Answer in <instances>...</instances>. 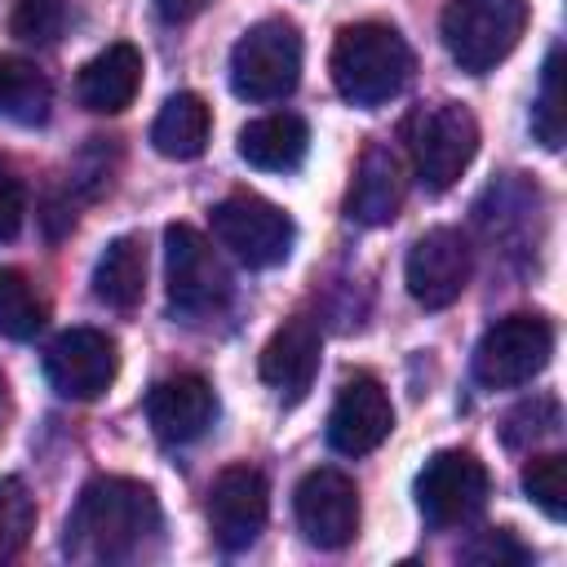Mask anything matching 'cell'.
I'll list each match as a JSON object with an SVG mask.
<instances>
[{
    "label": "cell",
    "instance_id": "obj_17",
    "mask_svg": "<svg viewBox=\"0 0 567 567\" xmlns=\"http://www.w3.org/2000/svg\"><path fill=\"white\" fill-rule=\"evenodd\" d=\"M403 190H408L403 159H399L385 142H368L363 155H359L350 195H346V213H350L359 226H385V221L399 217Z\"/></svg>",
    "mask_w": 567,
    "mask_h": 567
},
{
    "label": "cell",
    "instance_id": "obj_3",
    "mask_svg": "<svg viewBox=\"0 0 567 567\" xmlns=\"http://www.w3.org/2000/svg\"><path fill=\"white\" fill-rule=\"evenodd\" d=\"M443 44L470 75L492 71L514 53L527 31V0H452L443 9Z\"/></svg>",
    "mask_w": 567,
    "mask_h": 567
},
{
    "label": "cell",
    "instance_id": "obj_20",
    "mask_svg": "<svg viewBox=\"0 0 567 567\" xmlns=\"http://www.w3.org/2000/svg\"><path fill=\"white\" fill-rule=\"evenodd\" d=\"M208 133H213V111L199 93H173L155 124H151V146L164 155V159H195L204 155L208 146Z\"/></svg>",
    "mask_w": 567,
    "mask_h": 567
},
{
    "label": "cell",
    "instance_id": "obj_7",
    "mask_svg": "<svg viewBox=\"0 0 567 567\" xmlns=\"http://www.w3.org/2000/svg\"><path fill=\"white\" fill-rule=\"evenodd\" d=\"M208 217H213V239L248 270H270L292 252V239H297L292 217L252 190L226 195Z\"/></svg>",
    "mask_w": 567,
    "mask_h": 567
},
{
    "label": "cell",
    "instance_id": "obj_22",
    "mask_svg": "<svg viewBox=\"0 0 567 567\" xmlns=\"http://www.w3.org/2000/svg\"><path fill=\"white\" fill-rule=\"evenodd\" d=\"M49 106H53L49 80L22 58H0V120L35 128L49 120Z\"/></svg>",
    "mask_w": 567,
    "mask_h": 567
},
{
    "label": "cell",
    "instance_id": "obj_9",
    "mask_svg": "<svg viewBox=\"0 0 567 567\" xmlns=\"http://www.w3.org/2000/svg\"><path fill=\"white\" fill-rule=\"evenodd\" d=\"M487 470L474 452H434L416 474V505L434 527H461L487 505Z\"/></svg>",
    "mask_w": 567,
    "mask_h": 567
},
{
    "label": "cell",
    "instance_id": "obj_4",
    "mask_svg": "<svg viewBox=\"0 0 567 567\" xmlns=\"http://www.w3.org/2000/svg\"><path fill=\"white\" fill-rule=\"evenodd\" d=\"M301 80V31L288 18L248 27L230 49V89L248 102H279Z\"/></svg>",
    "mask_w": 567,
    "mask_h": 567
},
{
    "label": "cell",
    "instance_id": "obj_1",
    "mask_svg": "<svg viewBox=\"0 0 567 567\" xmlns=\"http://www.w3.org/2000/svg\"><path fill=\"white\" fill-rule=\"evenodd\" d=\"M159 536V501L146 483L137 478H93L84 483L71 518H66V536L62 549L75 563H133L151 549V540Z\"/></svg>",
    "mask_w": 567,
    "mask_h": 567
},
{
    "label": "cell",
    "instance_id": "obj_32",
    "mask_svg": "<svg viewBox=\"0 0 567 567\" xmlns=\"http://www.w3.org/2000/svg\"><path fill=\"white\" fill-rule=\"evenodd\" d=\"M0 403H4V377H0Z\"/></svg>",
    "mask_w": 567,
    "mask_h": 567
},
{
    "label": "cell",
    "instance_id": "obj_23",
    "mask_svg": "<svg viewBox=\"0 0 567 567\" xmlns=\"http://www.w3.org/2000/svg\"><path fill=\"white\" fill-rule=\"evenodd\" d=\"M40 328H44V301L35 284L18 266H4L0 270V337L31 341Z\"/></svg>",
    "mask_w": 567,
    "mask_h": 567
},
{
    "label": "cell",
    "instance_id": "obj_5",
    "mask_svg": "<svg viewBox=\"0 0 567 567\" xmlns=\"http://www.w3.org/2000/svg\"><path fill=\"white\" fill-rule=\"evenodd\" d=\"M478 151V120L461 102L421 106L408 120V155L425 190H447Z\"/></svg>",
    "mask_w": 567,
    "mask_h": 567
},
{
    "label": "cell",
    "instance_id": "obj_29",
    "mask_svg": "<svg viewBox=\"0 0 567 567\" xmlns=\"http://www.w3.org/2000/svg\"><path fill=\"white\" fill-rule=\"evenodd\" d=\"M22 213H27L22 182H18V173L0 159V244H9V239L22 230Z\"/></svg>",
    "mask_w": 567,
    "mask_h": 567
},
{
    "label": "cell",
    "instance_id": "obj_27",
    "mask_svg": "<svg viewBox=\"0 0 567 567\" xmlns=\"http://www.w3.org/2000/svg\"><path fill=\"white\" fill-rule=\"evenodd\" d=\"M66 27V0H13L9 31L27 44H49Z\"/></svg>",
    "mask_w": 567,
    "mask_h": 567
},
{
    "label": "cell",
    "instance_id": "obj_18",
    "mask_svg": "<svg viewBox=\"0 0 567 567\" xmlns=\"http://www.w3.org/2000/svg\"><path fill=\"white\" fill-rule=\"evenodd\" d=\"M137 89H142V53L124 40L106 44L97 58H89L75 80V97L93 115H120L124 106H133Z\"/></svg>",
    "mask_w": 567,
    "mask_h": 567
},
{
    "label": "cell",
    "instance_id": "obj_28",
    "mask_svg": "<svg viewBox=\"0 0 567 567\" xmlns=\"http://www.w3.org/2000/svg\"><path fill=\"white\" fill-rule=\"evenodd\" d=\"M558 430V403L554 399H532L523 408H514L505 416V443L509 447H523V443H540L545 434Z\"/></svg>",
    "mask_w": 567,
    "mask_h": 567
},
{
    "label": "cell",
    "instance_id": "obj_19",
    "mask_svg": "<svg viewBox=\"0 0 567 567\" xmlns=\"http://www.w3.org/2000/svg\"><path fill=\"white\" fill-rule=\"evenodd\" d=\"M306 151H310V128L292 111L261 115L239 128V159L261 173H292V168H301Z\"/></svg>",
    "mask_w": 567,
    "mask_h": 567
},
{
    "label": "cell",
    "instance_id": "obj_25",
    "mask_svg": "<svg viewBox=\"0 0 567 567\" xmlns=\"http://www.w3.org/2000/svg\"><path fill=\"white\" fill-rule=\"evenodd\" d=\"M35 532V501L22 478H0V563L18 558Z\"/></svg>",
    "mask_w": 567,
    "mask_h": 567
},
{
    "label": "cell",
    "instance_id": "obj_15",
    "mask_svg": "<svg viewBox=\"0 0 567 567\" xmlns=\"http://www.w3.org/2000/svg\"><path fill=\"white\" fill-rule=\"evenodd\" d=\"M213 416H217L213 385L195 372H177L146 394V421L159 443H190L213 425Z\"/></svg>",
    "mask_w": 567,
    "mask_h": 567
},
{
    "label": "cell",
    "instance_id": "obj_30",
    "mask_svg": "<svg viewBox=\"0 0 567 567\" xmlns=\"http://www.w3.org/2000/svg\"><path fill=\"white\" fill-rule=\"evenodd\" d=\"M461 558H470V563H527V549L501 527V532H483Z\"/></svg>",
    "mask_w": 567,
    "mask_h": 567
},
{
    "label": "cell",
    "instance_id": "obj_24",
    "mask_svg": "<svg viewBox=\"0 0 567 567\" xmlns=\"http://www.w3.org/2000/svg\"><path fill=\"white\" fill-rule=\"evenodd\" d=\"M532 133L545 151H558L563 146V133H567V111H563V44L549 49L545 58V71H540V93H536V106H532Z\"/></svg>",
    "mask_w": 567,
    "mask_h": 567
},
{
    "label": "cell",
    "instance_id": "obj_12",
    "mask_svg": "<svg viewBox=\"0 0 567 567\" xmlns=\"http://www.w3.org/2000/svg\"><path fill=\"white\" fill-rule=\"evenodd\" d=\"M266 514H270V487H266L261 470L230 465L213 478V487H208V527H213V540L226 554L248 549L261 536Z\"/></svg>",
    "mask_w": 567,
    "mask_h": 567
},
{
    "label": "cell",
    "instance_id": "obj_26",
    "mask_svg": "<svg viewBox=\"0 0 567 567\" xmlns=\"http://www.w3.org/2000/svg\"><path fill=\"white\" fill-rule=\"evenodd\" d=\"M523 492L558 523L567 518V465L558 452H545V456H532L527 470H523Z\"/></svg>",
    "mask_w": 567,
    "mask_h": 567
},
{
    "label": "cell",
    "instance_id": "obj_31",
    "mask_svg": "<svg viewBox=\"0 0 567 567\" xmlns=\"http://www.w3.org/2000/svg\"><path fill=\"white\" fill-rule=\"evenodd\" d=\"M204 4H208V0H155V13H159L164 22H190Z\"/></svg>",
    "mask_w": 567,
    "mask_h": 567
},
{
    "label": "cell",
    "instance_id": "obj_2",
    "mask_svg": "<svg viewBox=\"0 0 567 567\" xmlns=\"http://www.w3.org/2000/svg\"><path fill=\"white\" fill-rule=\"evenodd\" d=\"M412 66L416 62H412L408 40L385 22L341 27L332 58H328L332 84L350 106H385L390 97L408 89Z\"/></svg>",
    "mask_w": 567,
    "mask_h": 567
},
{
    "label": "cell",
    "instance_id": "obj_8",
    "mask_svg": "<svg viewBox=\"0 0 567 567\" xmlns=\"http://www.w3.org/2000/svg\"><path fill=\"white\" fill-rule=\"evenodd\" d=\"M554 354V328L545 315H505L474 346V377L487 390L527 385Z\"/></svg>",
    "mask_w": 567,
    "mask_h": 567
},
{
    "label": "cell",
    "instance_id": "obj_13",
    "mask_svg": "<svg viewBox=\"0 0 567 567\" xmlns=\"http://www.w3.org/2000/svg\"><path fill=\"white\" fill-rule=\"evenodd\" d=\"M403 279L416 306L425 310L452 306L470 284V244L461 239V230H447V226L425 230L408 252Z\"/></svg>",
    "mask_w": 567,
    "mask_h": 567
},
{
    "label": "cell",
    "instance_id": "obj_21",
    "mask_svg": "<svg viewBox=\"0 0 567 567\" xmlns=\"http://www.w3.org/2000/svg\"><path fill=\"white\" fill-rule=\"evenodd\" d=\"M146 292V244L137 235H120L102 248L93 266V297L111 310H133Z\"/></svg>",
    "mask_w": 567,
    "mask_h": 567
},
{
    "label": "cell",
    "instance_id": "obj_10",
    "mask_svg": "<svg viewBox=\"0 0 567 567\" xmlns=\"http://www.w3.org/2000/svg\"><path fill=\"white\" fill-rule=\"evenodd\" d=\"M44 377L62 399H97L120 377V346L102 328H71L44 350Z\"/></svg>",
    "mask_w": 567,
    "mask_h": 567
},
{
    "label": "cell",
    "instance_id": "obj_14",
    "mask_svg": "<svg viewBox=\"0 0 567 567\" xmlns=\"http://www.w3.org/2000/svg\"><path fill=\"white\" fill-rule=\"evenodd\" d=\"M390 430H394V408L385 385L368 372H354L337 390V403L328 412V447L341 456H368L372 447L385 443Z\"/></svg>",
    "mask_w": 567,
    "mask_h": 567
},
{
    "label": "cell",
    "instance_id": "obj_6",
    "mask_svg": "<svg viewBox=\"0 0 567 567\" xmlns=\"http://www.w3.org/2000/svg\"><path fill=\"white\" fill-rule=\"evenodd\" d=\"M164 257H168V306L177 319L199 323L226 310L230 301V275L221 266V257L213 252V244L186 226L173 221L164 230Z\"/></svg>",
    "mask_w": 567,
    "mask_h": 567
},
{
    "label": "cell",
    "instance_id": "obj_11",
    "mask_svg": "<svg viewBox=\"0 0 567 567\" xmlns=\"http://www.w3.org/2000/svg\"><path fill=\"white\" fill-rule=\"evenodd\" d=\"M297 527L319 549H341L359 532V487L341 470H310L292 492Z\"/></svg>",
    "mask_w": 567,
    "mask_h": 567
},
{
    "label": "cell",
    "instance_id": "obj_16",
    "mask_svg": "<svg viewBox=\"0 0 567 567\" xmlns=\"http://www.w3.org/2000/svg\"><path fill=\"white\" fill-rule=\"evenodd\" d=\"M257 368H261V381L279 399H288V403L306 399V390L319 372V328L310 319H284L270 332V341L261 346Z\"/></svg>",
    "mask_w": 567,
    "mask_h": 567
}]
</instances>
